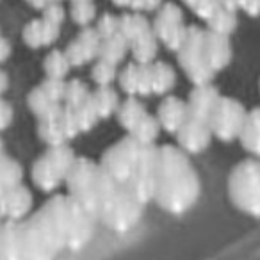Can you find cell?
<instances>
[{
	"instance_id": "obj_4",
	"label": "cell",
	"mask_w": 260,
	"mask_h": 260,
	"mask_svg": "<svg viewBox=\"0 0 260 260\" xmlns=\"http://www.w3.org/2000/svg\"><path fill=\"white\" fill-rule=\"evenodd\" d=\"M64 184L68 189L66 194L98 219L102 185V170L98 162L87 157H77L72 170L66 175Z\"/></svg>"
},
{
	"instance_id": "obj_45",
	"label": "cell",
	"mask_w": 260,
	"mask_h": 260,
	"mask_svg": "<svg viewBox=\"0 0 260 260\" xmlns=\"http://www.w3.org/2000/svg\"><path fill=\"white\" fill-rule=\"evenodd\" d=\"M160 2H162V0H145V9H148V11L157 9L160 6Z\"/></svg>"
},
{
	"instance_id": "obj_44",
	"label": "cell",
	"mask_w": 260,
	"mask_h": 260,
	"mask_svg": "<svg viewBox=\"0 0 260 260\" xmlns=\"http://www.w3.org/2000/svg\"><path fill=\"white\" fill-rule=\"evenodd\" d=\"M13 119V111L6 102H0V130L6 128V126L11 123Z\"/></svg>"
},
{
	"instance_id": "obj_25",
	"label": "cell",
	"mask_w": 260,
	"mask_h": 260,
	"mask_svg": "<svg viewBox=\"0 0 260 260\" xmlns=\"http://www.w3.org/2000/svg\"><path fill=\"white\" fill-rule=\"evenodd\" d=\"M126 48H128V41L118 32V34H114V36L102 40L98 55H100V59H104V61L118 64V62L125 57Z\"/></svg>"
},
{
	"instance_id": "obj_29",
	"label": "cell",
	"mask_w": 260,
	"mask_h": 260,
	"mask_svg": "<svg viewBox=\"0 0 260 260\" xmlns=\"http://www.w3.org/2000/svg\"><path fill=\"white\" fill-rule=\"evenodd\" d=\"M207 22H209L210 30L228 36L235 29V11H230V9H224L219 6Z\"/></svg>"
},
{
	"instance_id": "obj_15",
	"label": "cell",
	"mask_w": 260,
	"mask_h": 260,
	"mask_svg": "<svg viewBox=\"0 0 260 260\" xmlns=\"http://www.w3.org/2000/svg\"><path fill=\"white\" fill-rule=\"evenodd\" d=\"M157 121H159L160 128L170 132V134H177V130L187 121L189 112L187 104L177 96H168L162 100V104L157 109Z\"/></svg>"
},
{
	"instance_id": "obj_50",
	"label": "cell",
	"mask_w": 260,
	"mask_h": 260,
	"mask_svg": "<svg viewBox=\"0 0 260 260\" xmlns=\"http://www.w3.org/2000/svg\"><path fill=\"white\" fill-rule=\"evenodd\" d=\"M4 153V146H2V141H0V155Z\"/></svg>"
},
{
	"instance_id": "obj_5",
	"label": "cell",
	"mask_w": 260,
	"mask_h": 260,
	"mask_svg": "<svg viewBox=\"0 0 260 260\" xmlns=\"http://www.w3.org/2000/svg\"><path fill=\"white\" fill-rule=\"evenodd\" d=\"M62 249L38 210L22 221V260H55Z\"/></svg>"
},
{
	"instance_id": "obj_35",
	"label": "cell",
	"mask_w": 260,
	"mask_h": 260,
	"mask_svg": "<svg viewBox=\"0 0 260 260\" xmlns=\"http://www.w3.org/2000/svg\"><path fill=\"white\" fill-rule=\"evenodd\" d=\"M119 87L130 96L138 93V64H128L119 73Z\"/></svg>"
},
{
	"instance_id": "obj_23",
	"label": "cell",
	"mask_w": 260,
	"mask_h": 260,
	"mask_svg": "<svg viewBox=\"0 0 260 260\" xmlns=\"http://www.w3.org/2000/svg\"><path fill=\"white\" fill-rule=\"evenodd\" d=\"M159 132H160V125H159V121H157V118L155 116H150L148 112H146L128 134L132 136L139 145H155V139L159 138Z\"/></svg>"
},
{
	"instance_id": "obj_18",
	"label": "cell",
	"mask_w": 260,
	"mask_h": 260,
	"mask_svg": "<svg viewBox=\"0 0 260 260\" xmlns=\"http://www.w3.org/2000/svg\"><path fill=\"white\" fill-rule=\"evenodd\" d=\"M184 27L185 25H184L180 8H177V4H166V6H162V9H160L155 18L153 34L166 43L175 32H178V30L184 29Z\"/></svg>"
},
{
	"instance_id": "obj_9",
	"label": "cell",
	"mask_w": 260,
	"mask_h": 260,
	"mask_svg": "<svg viewBox=\"0 0 260 260\" xmlns=\"http://www.w3.org/2000/svg\"><path fill=\"white\" fill-rule=\"evenodd\" d=\"M178 61L192 84H209L214 72L209 68L203 55V30L200 27H187V36L178 50Z\"/></svg>"
},
{
	"instance_id": "obj_34",
	"label": "cell",
	"mask_w": 260,
	"mask_h": 260,
	"mask_svg": "<svg viewBox=\"0 0 260 260\" xmlns=\"http://www.w3.org/2000/svg\"><path fill=\"white\" fill-rule=\"evenodd\" d=\"M93 79L98 86H109L116 79V64L100 59L93 68Z\"/></svg>"
},
{
	"instance_id": "obj_12",
	"label": "cell",
	"mask_w": 260,
	"mask_h": 260,
	"mask_svg": "<svg viewBox=\"0 0 260 260\" xmlns=\"http://www.w3.org/2000/svg\"><path fill=\"white\" fill-rule=\"evenodd\" d=\"M203 55L205 62L212 72L223 70L230 62L232 48L226 34L214 32V30H203Z\"/></svg>"
},
{
	"instance_id": "obj_47",
	"label": "cell",
	"mask_w": 260,
	"mask_h": 260,
	"mask_svg": "<svg viewBox=\"0 0 260 260\" xmlns=\"http://www.w3.org/2000/svg\"><path fill=\"white\" fill-rule=\"evenodd\" d=\"M128 6H132L134 9H145V0H130Z\"/></svg>"
},
{
	"instance_id": "obj_24",
	"label": "cell",
	"mask_w": 260,
	"mask_h": 260,
	"mask_svg": "<svg viewBox=\"0 0 260 260\" xmlns=\"http://www.w3.org/2000/svg\"><path fill=\"white\" fill-rule=\"evenodd\" d=\"M22 180H23V168L15 159L2 153L0 155V189L8 191V189L22 184Z\"/></svg>"
},
{
	"instance_id": "obj_36",
	"label": "cell",
	"mask_w": 260,
	"mask_h": 260,
	"mask_svg": "<svg viewBox=\"0 0 260 260\" xmlns=\"http://www.w3.org/2000/svg\"><path fill=\"white\" fill-rule=\"evenodd\" d=\"M61 126L62 132H64L66 139H73L77 134H80L79 123H77V116H75V109L64 105L61 112Z\"/></svg>"
},
{
	"instance_id": "obj_32",
	"label": "cell",
	"mask_w": 260,
	"mask_h": 260,
	"mask_svg": "<svg viewBox=\"0 0 260 260\" xmlns=\"http://www.w3.org/2000/svg\"><path fill=\"white\" fill-rule=\"evenodd\" d=\"M68 68H70L68 59L61 52H52L47 57V62H45V70H47L50 79H62L68 73Z\"/></svg>"
},
{
	"instance_id": "obj_30",
	"label": "cell",
	"mask_w": 260,
	"mask_h": 260,
	"mask_svg": "<svg viewBox=\"0 0 260 260\" xmlns=\"http://www.w3.org/2000/svg\"><path fill=\"white\" fill-rule=\"evenodd\" d=\"M75 116H77V123H79L80 132H89V130L94 128V125L100 121V116H98L91 94L84 104H80L79 107H75Z\"/></svg>"
},
{
	"instance_id": "obj_48",
	"label": "cell",
	"mask_w": 260,
	"mask_h": 260,
	"mask_svg": "<svg viewBox=\"0 0 260 260\" xmlns=\"http://www.w3.org/2000/svg\"><path fill=\"white\" fill-rule=\"evenodd\" d=\"M112 2H114L116 6H128L130 0H112Z\"/></svg>"
},
{
	"instance_id": "obj_39",
	"label": "cell",
	"mask_w": 260,
	"mask_h": 260,
	"mask_svg": "<svg viewBox=\"0 0 260 260\" xmlns=\"http://www.w3.org/2000/svg\"><path fill=\"white\" fill-rule=\"evenodd\" d=\"M96 32H98V36H100L102 40L118 34V18H116V16H112V15H104L100 18V22H98Z\"/></svg>"
},
{
	"instance_id": "obj_19",
	"label": "cell",
	"mask_w": 260,
	"mask_h": 260,
	"mask_svg": "<svg viewBox=\"0 0 260 260\" xmlns=\"http://www.w3.org/2000/svg\"><path fill=\"white\" fill-rule=\"evenodd\" d=\"M239 141L246 152L260 159V107L253 109L246 114L244 125L239 134Z\"/></svg>"
},
{
	"instance_id": "obj_31",
	"label": "cell",
	"mask_w": 260,
	"mask_h": 260,
	"mask_svg": "<svg viewBox=\"0 0 260 260\" xmlns=\"http://www.w3.org/2000/svg\"><path fill=\"white\" fill-rule=\"evenodd\" d=\"M89 91H87V86L80 80H73L66 86V91H64V102L68 107H79L80 104L89 98Z\"/></svg>"
},
{
	"instance_id": "obj_46",
	"label": "cell",
	"mask_w": 260,
	"mask_h": 260,
	"mask_svg": "<svg viewBox=\"0 0 260 260\" xmlns=\"http://www.w3.org/2000/svg\"><path fill=\"white\" fill-rule=\"evenodd\" d=\"M4 221V191L0 189V223Z\"/></svg>"
},
{
	"instance_id": "obj_41",
	"label": "cell",
	"mask_w": 260,
	"mask_h": 260,
	"mask_svg": "<svg viewBox=\"0 0 260 260\" xmlns=\"http://www.w3.org/2000/svg\"><path fill=\"white\" fill-rule=\"evenodd\" d=\"M217 8H219V4H217L216 0H198V4L192 8V11H194L200 18L209 20L210 16H212V13L216 11Z\"/></svg>"
},
{
	"instance_id": "obj_1",
	"label": "cell",
	"mask_w": 260,
	"mask_h": 260,
	"mask_svg": "<svg viewBox=\"0 0 260 260\" xmlns=\"http://www.w3.org/2000/svg\"><path fill=\"white\" fill-rule=\"evenodd\" d=\"M202 196V178L191 159L178 146H159V187L155 200L159 209L171 216L187 214Z\"/></svg>"
},
{
	"instance_id": "obj_27",
	"label": "cell",
	"mask_w": 260,
	"mask_h": 260,
	"mask_svg": "<svg viewBox=\"0 0 260 260\" xmlns=\"http://www.w3.org/2000/svg\"><path fill=\"white\" fill-rule=\"evenodd\" d=\"M91 98H93V104L96 107L100 119L109 118L111 114H114L119 105L118 93L114 89H111L109 86H100L94 93H91Z\"/></svg>"
},
{
	"instance_id": "obj_16",
	"label": "cell",
	"mask_w": 260,
	"mask_h": 260,
	"mask_svg": "<svg viewBox=\"0 0 260 260\" xmlns=\"http://www.w3.org/2000/svg\"><path fill=\"white\" fill-rule=\"evenodd\" d=\"M0 260H22V221L0 223Z\"/></svg>"
},
{
	"instance_id": "obj_3",
	"label": "cell",
	"mask_w": 260,
	"mask_h": 260,
	"mask_svg": "<svg viewBox=\"0 0 260 260\" xmlns=\"http://www.w3.org/2000/svg\"><path fill=\"white\" fill-rule=\"evenodd\" d=\"M226 194L234 209L248 217L260 219V159H244L232 168Z\"/></svg>"
},
{
	"instance_id": "obj_37",
	"label": "cell",
	"mask_w": 260,
	"mask_h": 260,
	"mask_svg": "<svg viewBox=\"0 0 260 260\" xmlns=\"http://www.w3.org/2000/svg\"><path fill=\"white\" fill-rule=\"evenodd\" d=\"M72 16H73V20H75V23H79V25L89 23L91 20L94 18V6L91 4V0H86V2H73Z\"/></svg>"
},
{
	"instance_id": "obj_2",
	"label": "cell",
	"mask_w": 260,
	"mask_h": 260,
	"mask_svg": "<svg viewBox=\"0 0 260 260\" xmlns=\"http://www.w3.org/2000/svg\"><path fill=\"white\" fill-rule=\"evenodd\" d=\"M143 205L130 192L125 184H118L102 171L100 185V209H98V223L112 232H128L139 223L143 216Z\"/></svg>"
},
{
	"instance_id": "obj_52",
	"label": "cell",
	"mask_w": 260,
	"mask_h": 260,
	"mask_svg": "<svg viewBox=\"0 0 260 260\" xmlns=\"http://www.w3.org/2000/svg\"><path fill=\"white\" fill-rule=\"evenodd\" d=\"M216 2H217V4H219V6H221V0H216Z\"/></svg>"
},
{
	"instance_id": "obj_28",
	"label": "cell",
	"mask_w": 260,
	"mask_h": 260,
	"mask_svg": "<svg viewBox=\"0 0 260 260\" xmlns=\"http://www.w3.org/2000/svg\"><path fill=\"white\" fill-rule=\"evenodd\" d=\"M175 72L166 62H155L152 64V93L164 94L175 86Z\"/></svg>"
},
{
	"instance_id": "obj_33",
	"label": "cell",
	"mask_w": 260,
	"mask_h": 260,
	"mask_svg": "<svg viewBox=\"0 0 260 260\" xmlns=\"http://www.w3.org/2000/svg\"><path fill=\"white\" fill-rule=\"evenodd\" d=\"M79 45L82 47L84 54H86L87 61L94 59L98 55V50H100V43H102V38L98 36L96 30H91V29H86L80 32V36L77 38Z\"/></svg>"
},
{
	"instance_id": "obj_20",
	"label": "cell",
	"mask_w": 260,
	"mask_h": 260,
	"mask_svg": "<svg viewBox=\"0 0 260 260\" xmlns=\"http://www.w3.org/2000/svg\"><path fill=\"white\" fill-rule=\"evenodd\" d=\"M61 112L62 107H59L57 111L40 118V128H38V132H40V138L43 139V143H47L48 146L64 145L68 141L61 126Z\"/></svg>"
},
{
	"instance_id": "obj_8",
	"label": "cell",
	"mask_w": 260,
	"mask_h": 260,
	"mask_svg": "<svg viewBox=\"0 0 260 260\" xmlns=\"http://www.w3.org/2000/svg\"><path fill=\"white\" fill-rule=\"evenodd\" d=\"M246 114L248 112L239 100H234L230 96H221L209 119L212 136L223 143H232L239 139Z\"/></svg>"
},
{
	"instance_id": "obj_40",
	"label": "cell",
	"mask_w": 260,
	"mask_h": 260,
	"mask_svg": "<svg viewBox=\"0 0 260 260\" xmlns=\"http://www.w3.org/2000/svg\"><path fill=\"white\" fill-rule=\"evenodd\" d=\"M41 89L47 93V96L50 98V100L54 102H61L62 98H64V91H66V86L61 82V79H50L47 84H45Z\"/></svg>"
},
{
	"instance_id": "obj_10",
	"label": "cell",
	"mask_w": 260,
	"mask_h": 260,
	"mask_svg": "<svg viewBox=\"0 0 260 260\" xmlns=\"http://www.w3.org/2000/svg\"><path fill=\"white\" fill-rule=\"evenodd\" d=\"M98 219L91 212L75 203L72 200V212H70L68 232H66V249L70 251H79L86 248L94 235Z\"/></svg>"
},
{
	"instance_id": "obj_49",
	"label": "cell",
	"mask_w": 260,
	"mask_h": 260,
	"mask_svg": "<svg viewBox=\"0 0 260 260\" xmlns=\"http://www.w3.org/2000/svg\"><path fill=\"white\" fill-rule=\"evenodd\" d=\"M184 2H185V4H187V6H189V8H191V9L194 8L196 4H198V0H184Z\"/></svg>"
},
{
	"instance_id": "obj_51",
	"label": "cell",
	"mask_w": 260,
	"mask_h": 260,
	"mask_svg": "<svg viewBox=\"0 0 260 260\" xmlns=\"http://www.w3.org/2000/svg\"><path fill=\"white\" fill-rule=\"evenodd\" d=\"M73 2H86V0H73Z\"/></svg>"
},
{
	"instance_id": "obj_7",
	"label": "cell",
	"mask_w": 260,
	"mask_h": 260,
	"mask_svg": "<svg viewBox=\"0 0 260 260\" xmlns=\"http://www.w3.org/2000/svg\"><path fill=\"white\" fill-rule=\"evenodd\" d=\"M139 152H141V145L136 141L132 136L119 139L112 146H109L100 157V170L104 171L107 177L116 180L118 184H128L132 171L138 162Z\"/></svg>"
},
{
	"instance_id": "obj_38",
	"label": "cell",
	"mask_w": 260,
	"mask_h": 260,
	"mask_svg": "<svg viewBox=\"0 0 260 260\" xmlns=\"http://www.w3.org/2000/svg\"><path fill=\"white\" fill-rule=\"evenodd\" d=\"M138 93L146 96L152 93V64H138Z\"/></svg>"
},
{
	"instance_id": "obj_6",
	"label": "cell",
	"mask_w": 260,
	"mask_h": 260,
	"mask_svg": "<svg viewBox=\"0 0 260 260\" xmlns=\"http://www.w3.org/2000/svg\"><path fill=\"white\" fill-rule=\"evenodd\" d=\"M126 187L145 207L155 200L159 187V146L141 145L138 162Z\"/></svg>"
},
{
	"instance_id": "obj_21",
	"label": "cell",
	"mask_w": 260,
	"mask_h": 260,
	"mask_svg": "<svg viewBox=\"0 0 260 260\" xmlns=\"http://www.w3.org/2000/svg\"><path fill=\"white\" fill-rule=\"evenodd\" d=\"M145 114H146V111H145V107H143V104L139 100H136L134 96L126 98V100L121 102V104L118 105V109H116V116H118L119 125H121L126 132H130V130L134 128L139 123V119Z\"/></svg>"
},
{
	"instance_id": "obj_43",
	"label": "cell",
	"mask_w": 260,
	"mask_h": 260,
	"mask_svg": "<svg viewBox=\"0 0 260 260\" xmlns=\"http://www.w3.org/2000/svg\"><path fill=\"white\" fill-rule=\"evenodd\" d=\"M45 18H47V22L54 23V25H59V23L62 22V18H64V11H62V8H59V6H50V8L47 9Z\"/></svg>"
},
{
	"instance_id": "obj_42",
	"label": "cell",
	"mask_w": 260,
	"mask_h": 260,
	"mask_svg": "<svg viewBox=\"0 0 260 260\" xmlns=\"http://www.w3.org/2000/svg\"><path fill=\"white\" fill-rule=\"evenodd\" d=\"M25 40L29 41L32 47H38V45L43 43V23L34 22L29 25V29L25 30Z\"/></svg>"
},
{
	"instance_id": "obj_11",
	"label": "cell",
	"mask_w": 260,
	"mask_h": 260,
	"mask_svg": "<svg viewBox=\"0 0 260 260\" xmlns=\"http://www.w3.org/2000/svg\"><path fill=\"white\" fill-rule=\"evenodd\" d=\"M212 138L214 136L209 123L194 118H187V121L177 130L178 148L187 155H198V153L205 152Z\"/></svg>"
},
{
	"instance_id": "obj_22",
	"label": "cell",
	"mask_w": 260,
	"mask_h": 260,
	"mask_svg": "<svg viewBox=\"0 0 260 260\" xmlns=\"http://www.w3.org/2000/svg\"><path fill=\"white\" fill-rule=\"evenodd\" d=\"M130 47H132L134 59L139 64H148L157 55V36L152 30H148L143 36L136 38L134 41H130Z\"/></svg>"
},
{
	"instance_id": "obj_14",
	"label": "cell",
	"mask_w": 260,
	"mask_h": 260,
	"mask_svg": "<svg viewBox=\"0 0 260 260\" xmlns=\"http://www.w3.org/2000/svg\"><path fill=\"white\" fill-rule=\"evenodd\" d=\"M32 205V192L23 184H18L4 191V219L23 221L27 216H30Z\"/></svg>"
},
{
	"instance_id": "obj_13",
	"label": "cell",
	"mask_w": 260,
	"mask_h": 260,
	"mask_svg": "<svg viewBox=\"0 0 260 260\" xmlns=\"http://www.w3.org/2000/svg\"><path fill=\"white\" fill-rule=\"evenodd\" d=\"M219 98H221L219 91L214 86H210V84H200V86H196L191 91V94H189V100L185 102L187 104L189 118L209 123L210 116L214 112V107H216Z\"/></svg>"
},
{
	"instance_id": "obj_26",
	"label": "cell",
	"mask_w": 260,
	"mask_h": 260,
	"mask_svg": "<svg viewBox=\"0 0 260 260\" xmlns=\"http://www.w3.org/2000/svg\"><path fill=\"white\" fill-rule=\"evenodd\" d=\"M150 30V25L145 16L141 15H123L118 18V32L125 38L126 41H134L136 38L143 36Z\"/></svg>"
},
{
	"instance_id": "obj_17",
	"label": "cell",
	"mask_w": 260,
	"mask_h": 260,
	"mask_svg": "<svg viewBox=\"0 0 260 260\" xmlns=\"http://www.w3.org/2000/svg\"><path fill=\"white\" fill-rule=\"evenodd\" d=\"M32 182L40 191L52 192L64 182V177L54 168V164L47 159V155H41L36 162L32 164V171H30Z\"/></svg>"
}]
</instances>
